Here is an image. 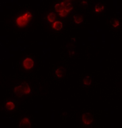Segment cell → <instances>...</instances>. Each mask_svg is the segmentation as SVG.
Listing matches in <instances>:
<instances>
[{"mask_svg":"<svg viewBox=\"0 0 122 128\" xmlns=\"http://www.w3.org/2000/svg\"><path fill=\"white\" fill-rule=\"evenodd\" d=\"M31 89L28 83L24 81L16 84L14 89V93L16 96L22 97L31 93Z\"/></svg>","mask_w":122,"mask_h":128,"instance_id":"1","label":"cell"},{"mask_svg":"<svg viewBox=\"0 0 122 128\" xmlns=\"http://www.w3.org/2000/svg\"><path fill=\"white\" fill-rule=\"evenodd\" d=\"M32 18V15L30 12H24L18 16L16 20V23L19 27L23 28L26 26Z\"/></svg>","mask_w":122,"mask_h":128,"instance_id":"2","label":"cell"},{"mask_svg":"<svg viewBox=\"0 0 122 128\" xmlns=\"http://www.w3.org/2000/svg\"><path fill=\"white\" fill-rule=\"evenodd\" d=\"M81 124L84 126H89L92 125L94 122V118L91 114L86 112L82 114L81 118Z\"/></svg>","mask_w":122,"mask_h":128,"instance_id":"3","label":"cell"},{"mask_svg":"<svg viewBox=\"0 0 122 128\" xmlns=\"http://www.w3.org/2000/svg\"><path fill=\"white\" fill-rule=\"evenodd\" d=\"M23 64L25 69L29 70L32 69L34 66V61L30 58H27L24 60Z\"/></svg>","mask_w":122,"mask_h":128,"instance_id":"4","label":"cell"},{"mask_svg":"<svg viewBox=\"0 0 122 128\" xmlns=\"http://www.w3.org/2000/svg\"><path fill=\"white\" fill-rule=\"evenodd\" d=\"M19 127L23 128H31V123L29 118H25L20 122Z\"/></svg>","mask_w":122,"mask_h":128,"instance_id":"5","label":"cell"},{"mask_svg":"<svg viewBox=\"0 0 122 128\" xmlns=\"http://www.w3.org/2000/svg\"><path fill=\"white\" fill-rule=\"evenodd\" d=\"M66 69L63 67H59L55 71L56 76L59 78H63L65 75Z\"/></svg>","mask_w":122,"mask_h":128,"instance_id":"6","label":"cell"},{"mask_svg":"<svg viewBox=\"0 0 122 128\" xmlns=\"http://www.w3.org/2000/svg\"><path fill=\"white\" fill-rule=\"evenodd\" d=\"M68 2H69V1H64L62 2L60 4H57L55 6V11L59 13L61 11L64 10L65 5L68 3Z\"/></svg>","mask_w":122,"mask_h":128,"instance_id":"7","label":"cell"},{"mask_svg":"<svg viewBox=\"0 0 122 128\" xmlns=\"http://www.w3.org/2000/svg\"><path fill=\"white\" fill-rule=\"evenodd\" d=\"M52 28L56 30H60L63 28V24L61 22L58 20L55 21L52 25Z\"/></svg>","mask_w":122,"mask_h":128,"instance_id":"8","label":"cell"},{"mask_svg":"<svg viewBox=\"0 0 122 128\" xmlns=\"http://www.w3.org/2000/svg\"><path fill=\"white\" fill-rule=\"evenodd\" d=\"M73 20L75 23L77 24H80L83 22V16L81 14H76L74 16Z\"/></svg>","mask_w":122,"mask_h":128,"instance_id":"9","label":"cell"},{"mask_svg":"<svg viewBox=\"0 0 122 128\" xmlns=\"http://www.w3.org/2000/svg\"><path fill=\"white\" fill-rule=\"evenodd\" d=\"M104 6L103 4L100 3H98L95 6V12L96 13H100L102 12L104 9Z\"/></svg>","mask_w":122,"mask_h":128,"instance_id":"10","label":"cell"},{"mask_svg":"<svg viewBox=\"0 0 122 128\" xmlns=\"http://www.w3.org/2000/svg\"><path fill=\"white\" fill-rule=\"evenodd\" d=\"M57 17V15L55 12H51L47 16V18L48 21L50 22H54Z\"/></svg>","mask_w":122,"mask_h":128,"instance_id":"11","label":"cell"},{"mask_svg":"<svg viewBox=\"0 0 122 128\" xmlns=\"http://www.w3.org/2000/svg\"><path fill=\"white\" fill-rule=\"evenodd\" d=\"M91 78L89 76H87L84 77L83 80V84L85 86H89L91 85Z\"/></svg>","mask_w":122,"mask_h":128,"instance_id":"12","label":"cell"},{"mask_svg":"<svg viewBox=\"0 0 122 128\" xmlns=\"http://www.w3.org/2000/svg\"><path fill=\"white\" fill-rule=\"evenodd\" d=\"M15 104L12 102H9L6 104L5 107L8 110H12L15 109Z\"/></svg>","mask_w":122,"mask_h":128,"instance_id":"13","label":"cell"},{"mask_svg":"<svg viewBox=\"0 0 122 128\" xmlns=\"http://www.w3.org/2000/svg\"><path fill=\"white\" fill-rule=\"evenodd\" d=\"M73 9V6L72 4L70 2H68L65 5L64 10H65L68 13L70 12H71Z\"/></svg>","mask_w":122,"mask_h":128,"instance_id":"14","label":"cell"},{"mask_svg":"<svg viewBox=\"0 0 122 128\" xmlns=\"http://www.w3.org/2000/svg\"><path fill=\"white\" fill-rule=\"evenodd\" d=\"M111 24L112 26L114 28L117 27L119 25V22L117 18H113L111 20Z\"/></svg>","mask_w":122,"mask_h":128,"instance_id":"15","label":"cell"},{"mask_svg":"<svg viewBox=\"0 0 122 128\" xmlns=\"http://www.w3.org/2000/svg\"><path fill=\"white\" fill-rule=\"evenodd\" d=\"M58 13L59 15L61 17H62V18H64V17H66L68 14V13L64 9Z\"/></svg>","mask_w":122,"mask_h":128,"instance_id":"16","label":"cell"}]
</instances>
